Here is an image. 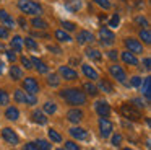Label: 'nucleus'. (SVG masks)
Masks as SVG:
<instances>
[{
    "mask_svg": "<svg viewBox=\"0 0 151 150\" xmlns=\"http://www.w3.org/2000/svg\"><path fill=\"white\" fill-rule=\"evenodd\" d=\"M83 117H85V113L81 109H78V108H73V109L67 111V121L72 124H80L83 121Z\"/></svg>",
    "mask_w": 151,
    "mask_h": 150,
    "instance_id": "obj_10",
    "label": "nucleus"
},
{
    "mask_svg": "<svg viewBox=\"0 0 151 150\" xmlns=\"http://www.w3.org/2000/svg\"><path fill=\"white\" fill-rule=\"evenodd\" d=\"M68 134H70V137H73L75 140H88V139H89L88 130L83 129V127H78V126L70 127V129H68Z\"/></svg>",
    "mask_w": 151,
    "mask_h": 150,
    "instance_id": "obj_12",
    "label": "nucleus"
},
{
    "mask_svg": "<svg viewBox=\"0 0 151 150\" xmlns=\"http://www.w3.org/2000/svg\"><path fill=\"white\" fill-rule=\"evenodd\" d=\"M0 21L4 23V26L7 29H13L15 28V20L12 18L5 10H0Z\"/></svg>",
    "mask_w": 151,
    "mask_h": 150,
    "instance_id": "obj_18",
    "label": "nucleus"
},
{
    "mask_svg": "<svg viewBox=\"0 0 151 150\" xmlns=\"http://www.w3.org/2000/svg\"><path fill=\"white\" fill-rule=\"evenodd\" d=\"M47 85L49 87H52V88H57L60 85V78H59V75L57 74H50L49 77H47Z\"/></svg>",
    "mask_w": 151,
    "mask_h": 150,
    "instance_id": "obj_32",
    "label": "nucleus"
},
{
    "mask_svg": "<svg viewBox=\"0 0 151 150\" xmlns=\"http://www.w3.org/2000/svg\"><path fill=\"white\" fill-rule=\"evenodd\" d=\"M31 25H33L36 29H47V28H49V23H47L46 20H42L41 16H36V18H33Z\"/></svg>",
    "mask_w": 151,
    "mask_h": 150,
    "instance_id": "obj_25",
    "label": "nucleus"
},
{
    "mask_svg": "<svg viewBox=\"0 0 151 150\" xmlns=\"http://www.w3.org/2000/svg\"><path fill=\"white\" fill-rule=\"evenodd\" d=\"M18 25H20V28H23V29L28 28V23H26V20H24L23 16H20V18H18Z\"/></svg>",
    "mask_w": 151,
    "mask_h": 150,
    "instance_id": "obj_52",
    "label": "nucleus"
},
{
    "mask_svg": "<svg viewBox=\"0 0 151 150\" xmlns=\"http://www.w3.org/2000/svg\"><path fill=\"white\" fill-rule=\"evenodd\" d=\"M23 150H39V149L36 147V143H34V142H28V143H24Z\"/></svg>",
    "mask_w": 151,
    "mask_h": 150,
    "instance_id": "obj_49",
    "label": "nucleus"
},
{
    "mask_svg": "<svg viewBox=\"0 0 151 150\" xmlns=\"http://www.w3.org/2000/svg\"><path fill=\"white\" fill-rule=\"evenodd\" d=\"M0 49H2V51H4V49H5V46H4V44H0Z\"/></svg>",
    "mask_w": 151,
    "mask_h": 150,
    "instance_id": "obj_56",
    "label": "nucleus"
},
{
    "mask_svg": "<svg viewBox=\"0 0 151 150\" xmlns=\"http://www.w3.org/2000/svg\"><path fill=\"white\" fill-rule=\"evenodd\" d=\"M137 23L140 26H148V20L145 16H137Z\"/></svg>",
    "mask_w": 151,
    "mask_h": 150,
    "instance_id": "obj_50",
    "label": "nucleus"
},
{
    "mask_svg": "<svg viewBox=\"0 0 151 150\" xmlns=\"http://www.w3.org/2000/svg\"><path fill=\"white\" fill-rule=\"evenodd\" d=\"M47 135H49V140L52 143H60L63 140V137L60 135L55 129H52V127H50V129H47Z\"/></svg>",
    "mask_w": 151,
    "mask_h": 150,
    "instance_id": "obj_23",
    "label": "nucleus"
},
{
    "mask_svg": "<svg viewBox=\"0 0 151 150\" xmlns=\"http://www.w3.org/2000/svg\"><path fill=\"white\" fill-rule=\"evenodd\" d=\"M20 60H21V64H23V67H26L28 70H29V68H33V64H31V60H29L28 57L21 55V57H20Z\"/></svg>",
    "mask_w": 151,
    "mask_h": 150,
    "instance_id": "obj_46",
    "label": "nucleus"
},
{
    "mask_svg": "<svg viewBox=\"0 0 151 150\" xmlns=\"http://www.w3.org/2000/svg\"><path fill=\"white\" fill-rule=\"evenodd\" d=\"M55 150H65V149H55Z\"/></svg>",
    "mask_w": 151,
    "mask_h": 150,
    "instance_id": "obj_58",
    "label": "nucleus"
},
{
    "mask_svg": "<svg viewBox=\"0 0 151 150\" xmlns=\"http://www.w3.org/2000/svg\"><path fill=\"white\" fill-rule=\"evenodd\" d=\"M99 38H101V42L104 46H111V44L115 42V34L109 28H101L99 29Z\"/></svg>",
    "mask_w": 151,
    "mask_h": 150,
    "instance_id": "obj_11",
    "label": "nucleus"
},
{
    "mask_svg": "<svg viewBox=\"0 0 151 150\" xmlns=\"http://www.w3.org/2000/svg\"><path fill=\"white\" fill-rule=\"evenodd\" d=\"M5 54H7V59H8L10 62H15V60H17V54H15L13 51H5Z\"/></svg>",
    "mask_w": 151,
    "mask_h": 150,
    "instance_id": "obj_48",
    "label": "nucleus"
},
{
    "mask_svg": "<svg viewBox=\"0 0 151 150\" xmlns=\"http://www.w3.org/2000/svg\"><path fill=\"white\" fill-rule=\"evenodd\" d=\"M86 55H88L91 60H94V62H99L102 59V55H101V52L98 51V49H86Z\"/></svg>",
    "mask_w": 151,
    "mask_h": 150,
    "instance_id": "obj_30",
    "label": "nucleus"
},
{
    "mask_svg": "<svg viewBox=\"0 0 151 150\" xmlns=\"http://www.w3.org/2000/svg\"><path fill=\"white\" fill-rule=\"evenodd\" d=\"M8 104H10V95L4 88H0V106H8Z\"/></svg>",
    "mask_w": 151,
    "mask_h": 150,
    "instance_id": "obj_33",
    "label": "nucleus"
},
{
    "mask_svg": "<svg viewBox=\"0 0 151 150\" xmlns=\"http://www.w3.org/2000/svg\"><path fill=\"white\" fill-rule=\"evenodd\" d=\"M4 74V62H0V75Z\"/></svg>",
    "mask_w": 151,
    "mask_h": 150,
    "instance_id": "obj_55",
    "label": "nucleus"
},
{
    "mask_svg": "<svg viewBox=\"0 0 151 150\" xmlns=\"http://www.w3.org/2000/svg\"><path fill=\"white\" fill-rule=\"evenodd\" d=\"M122 140H124V135H122L120 132H119V134H114V132H112V134H111V143H112L114 147H119V145L122 143Z\"/></svg>",
    "mask_w": 151,
    "mask_h": 150,
    "instance_id": "obj_35",
    "label": "nucleus"
},
{
    "mask_svg": "<svg viewBox=\"0 0 151 150\" xmlns=\"http://www.w3.org/2000/svg\"><path fill=\"white\" fill-rule=\"evenodd\" d=\"M34 143H36V147L39 150H52V143H50L49 140H46V139H37Z\"/></svg>",
    "mask_w": 151,
    "mask_h": 150,
    "instance_id": "obj_31",
    "label": "nucleus"
},
{
    "mask_svg": "<svg viewBox=\"0 0 151 150\" xmlns=\"http://www.w3.org/2000/svg\"><path fill=\"white\" fill-rule=\"evenodd\" d=\"M13 100H15V103L23 104V103H24V91H23V90H15Z\"/></svg>",
    "mask_w": 151,
    "mask_h": 150,
    "instance_id": "obj_37",
    "label": "nucleus"
},
{
    "mask_svg": "<svg viewBox=\"0 0 151 150\" xmlns=\"http://www.w3.org/2000/svg\"><path fill=\"white\" fill-rule=\"evenodd\" d=\"M125 47L132 54H143V44L135 38H127L125 39Z\"/></svg>",
    "mask_w": 151,
    "mask_h": 150,
    "instance_id": "obj_8",
    "label": "nucleus"
},
{
    "mask_svg": "<svg viewBox=\"0 0 151 150\" xmlns=\"http://www.w3.org/2000/svg\"><path fill=\"white\" fill-rule=\"evenodd\" d=\"M49 51H52L54 54H60V52H62V51H60V47H57V46H52V44L49 46Z\"/></svg>",
    "mask_w": 151,
    "mask_h": 150,
    "instance_id": "obj_54",
    "label": "nucleus"
},
{
    "mask_svg": "<svg viewBox=\"0 0 151 150\" xmlns=\"http://www.w3.org/2000/svg\"><path fill=\"white\" fill-rule=\"evenodd\" d=\"M5 117H7L8 121H12V122H17V121L20 119V109H18L17 106H7V109H5Z\"/></svg>",
    "mask_w": 151,
    "mask_h": 150,
    "instance_id": "obj_17",
    "label": "nucleus"
},
{
    "mask_svg": "<svg viewBox=\"0 0 151 150\" xmlns=\"http://www.w3.org/2000/svg\"><path fill=\"white\" fill-rule=\"evenodd\" d=\"M94 3H96V5H99L102 10H109V8L112 7L109 0H94Z\"/></svg>",
    "mask_w": 151,
    "mask_h": 150,
    "instance_id": "obj_41",
    "label": "nucleus"
},
{
    "mask_svg": "<svg viewBox=\"0 0 151 150\" xmlns=\"http://www.w3.org/2000/svg\"><path fill=\"white\" fill-rule=\"evenodd\" d=\"M76 41H78V44H88V42H93V41H94V36H93L91 31L81 29V31L76 34Z\"/></svg>",
    "mask_w": 151,
    "mask_h": 150,
    "instance_id": "obj_15",
    "label": "nucleus"
},
{
    "mask_svg": "<svg viewBox=\"0 0 151 150\" xmlns=\"http://www.w3.org/2000/svg\"><path fill=\"white\" fill-rule=\"evenodd\" d=\"M10 77L13 78L15 82H17V80H21V78H23V70H21L18 65H12V68H10Z\"/></svg>",
    "mask_w": 151,
    "mask_h": 150,
    "instance_id": "obj_27",
    "label": "nucleus"
},
{
    "mask_svg": "<svg viewBox=\"0 0 151 150\" xmlns=\"http://www.w3.org/2000/svg\"><path fill=\"white\" fill-rule=\"evenodd\" d=\"M83 90H85V95H89V96H98V93H99L98 87L94 83H91V82L83 85Z\"/></svg>",
    "mask_w": 151,
    "mask_h": 150,
    "instance_id": "obj_22",
    "label": "nucleus"
},
{
    "mask_svg": "<svg viewBox=\"0 0 151 150\" xmlns=\"http://www.w3.org/2000/svg\"><path fill=\"white\" fill-rule=\"evenodd\" d=\"M98 90L104 91V93H114V87L109 83L107 80H99V85H98Z\"/></svg>",
    "mask_w": 151,
    "mask_h": 150,
    "instance_id": "obj_28",
    "label": "nucleus"
},
{
    "mask_svg": "<svg viewBox=\"0 0 151 150\" xmlns=\"http://www.w3.org/2000/svg\"><path fill=\"white\" fill-rule=\"evenodd\" d=\"M65 150H81V147L75 140H65Z\"/></svg>",
    "mask_w": 151,
    "mask_h": 150,
    "instance_id": "obj_39",
    "label": "nucleus"
},
{
    "mask_svg": "<svg viewBox=\"0 0 151 150\" xmlns=\"http://www.w3.org/2000/svg\"><path fill=\"white\" fill-rule=\"evenodd\" d=\"M24 104H28V106H36L37 104L36 95H31V93H26V91H24Z\"/></svg>",
    "mask_w": 151,
    "mask_h": 150,
    "instance_id": "obj_34",
    "label": "nucleus"
},
{
    "mask_svg": "<svg viewBox=\"0 0 151 150\" xmlns=\"http://www.w3.org/2000/svg\"><path fill=\"white\" fill-rule=\"evenodd\" d=\"M62 26H63V29H67V31H75L76 29V25L73 21H65V20H63Z\"/></svg>",
    "mask_w": 151,
    "mask_h": 150,
    "instance_id": "obj_42",
    "label": "nucleus"
},
{
    "mask_svg": "<svg viewBox=\"0 0 151 150\" xmlns=\"http://www.w3.org/2000/svg\"><path fill=\"white\" fill-rule=\"evenodd\" d=\"M109 74H111L112 78H115L119 83H127V74H125V70L120 65H117V64L109 65Z\"/></svg>",
    "mask_w": 151,
    "mask_h": 150,
    "instance_id": "obj_6",
    "label": "nucleus"
},
{
    "mask_svg": "<svg viewBox=\"0 0 151 150\" xmlns=\"http://www.w3.org/2000/svg\"><path fill=\"white\" fill-rule=\"evenodd\" d=\"M23 46H26V47L31 49V51H36L37 49V42L34 41L33 38H24L23 39Z\"/></svg>",
    "mask_w": 151,
    "mask_h": 150,
    "instance_id": "obj_36",
    "label": "nucleus"
},
{
    "mask_svg": "<svg viewBox=\"0 0 151 150\" xmlns=\"http://www.w3.org/2000/svg\"><path fill=\"white\" fill-rule=\"evenodd\" d=\"M98 126H99V132H101L102 139H109L111 134L114 132V124L109 121V117H99Z\"/></svg>",
    "mask_w": 151,
    "mask_h": 150,
    "instance_id": "obj_4",
    "label": "nucleus"
},
{
    "mask_svg": "<svg viewBox=\"0 0 151 150\" xmlns=\"http://www.w3.org/2000/svg\"><path fill=\"white\" fill-rule=\"evenodd\" d=\"M10 46L13 51L21 52V49H23V38L21 36H13V39L10 41Z\"/></svg>",
    "mask_w": 151,
    "mask_h": 150,
    "instance_id": "obj_24",
    "label": "nucleus"
},
{
    "mask_svg": "<svg viewBox=\"0 0 151 150\" xmlns=\"http://www.w3.org/2000/svg\"><path fill=\"white\" fill-rule=\"evenodd\" d=\"M140 90H141V95L145 96L146 103L150 104V98H151V78L150 77H145L140 83Z\"/></svg>",
    "mask_w": 151,
    "mask_h": 150,
    "instance_id": "obj_14",
    "label": "nucleus"
},
{
    "mask_svg": "<svg viewBox=\"0 0 151 150\" xmlns=\"http://www.w3.org/2000/svg\"><path fill=\"white\" fill-rule=\"evenodd\" d=\"M2 139H4L5 143H8V145H12V147L20 143V135H18L12 127H4V129H2Z\"/></svg>",
    "mask_w": 151,
    "mask_h": 150,
    "instance_id": "obj_5",
    "label": "nucleus"
},
{
    "mask_svg": "<svg viewBox=\"0 0 151 150\" xmlns=\"http://www.w3.org/2000/svg\"><path fill=\"white\" fill-rule=\"evenodd\" d=\"M107 57L111 59V60H117V51H115V49H111V51L107 52Z\"/></svg>",
    "mask_w": 151,
    "mask_h": 150,
    "instance_id": "obj_51",
    "label": "nucleus"
},
{
    "mask_svg": "<svg viewBox=\"0 0 151 150\" xmlns=\"http://www.w3.org/2000/svg\"><path fill=\"white\" fill-rule=\"evenodd\" d=\"M141 80H143V78H141V77H138V75H135V77H132V80H130V87H133V88L140 87Z\"/></svg>",
    "mask_w": 151,
    "mask_h": 150,
    "instance_id": "obj_45",
    "label": "nucleus"
},
{
    "mask_svg": "<svg viewBox=\"0 0 151 150\" xmlns=\"http://www.w3.org/2000/svg\"><path fill=\"white\" fill-rule=\"evenodd\" d=\"M55 39H57V41H60V42H70V41H72V36H70L68 33L62 31V29H57V31H55Z\"/></svg>",
    "mask_w": 151,
    "mask_h": 150,
    "instance_id": "obj_29",
    "label": "nucleus"
},
{
    "mask_svg": "<svg viewBox=\"0 0 151 150\" xmlns=\"http://www.w3.org/2000/svg\"><path fill=\"white\" fill-rule=\"evenodd\" d=\"M140 38L143 39V42H146V44H150L151 42V33H150V29H141L140 31Z\"/></svg>",
    "mask_w": 151,
    "mask_h": 150,
    "instance_id": "obj_38",
    "label": "nucleus"
},
{
    "mask_svg": "<svg viewBox=\"0 0 151 150\" xmlns=\"http://www.w3.org/2000/svg\"><path fill=\"white\" fill-rule=\"evenodd\" d=\"M29 60H31V64H33V67L36 68V70L39 72V74H47V72H49V67H47L46 62H42L41 59H37V57H31Z\"/></svg>",
    "mask_w": 151,
    "mask_h": 150,
    "instance_id": "obj_19",
    "label": "nucleus"
},
{
    "mask_svg": "<svg viewBox=\"0 0 151 150\" xmlns=\"http://www.w3.org/2000/svg\"><path fill=\"white\" fill-rule=\"evenodd\" d=\"M124 150H133V149H130V147H125V149Z\"/></svg>",
    "mask_w": 151,
    "mask_h": 150,
    "instance_id": "obj_57",
    "label": "nucleus"
},
{
    "mask_svg": "<svg viewBox=\"0 0 151 150\" xmlns=\"http://www.w3.org/2000/svg\"><path fill=\"white\" fill-rule=\"evenodd\" d=\"M122 2H127V0H122Z\"/></svg>",
    "mask_w": 151,
    "mask_h": 150,
    "instance_id": "obj_59",
    "label": "nucleus"
},
{
    "mask_svg": "<svg viewBox=\"0 0 151 150\" xmlns=\"http://www.w3.org/2000/svg\"><path fill=\"white\" fill-rule=\"evenodd\" d=\"M151 60H150V57H145L143 59V65H145V68H146V70H150V68H151Z\"/></svg>",
    "mask_w": 151,
    "mask_h": 150,
    "instance_id": "obj_53",
    "label": "nucleus"
},
{
    "mask_svg": "<svg viewBox=\"0 0 151 150\" xmlns=\"http://www.w3.org/2000/svg\"><path fill=\"white\" fill-rule=\"evenodd\" d=\"M81 70H83V74H85V77L89 78V80H98V78H99V74L91 67V65H88V64H83L81 65Z\"/></svg>",
    "mask_w": 151,
    "mask_h": 150,
    "instance_id": "obj_20",
    "label": "nucleus"
},
{
    "mask_svg": "<svg viewBox=\"0 0 151 150\" xmlns=\"http://www.w3.org/2000/svg\"><path fill=\"white\" fill-rule=\"evenodd\" d=\"M80 7H81V2H80V0H70L68 2V8L73 10V12H75V10H80Z\"/></svg>",
    "mask_w": 151,
    "mask_h": 150,
    "instance_id": "obj_44",
    "label": "nucleus"
},
{
    "mask_svg": "<svg viewBox=\"0 0 151 150\" xmlns=\"http://www.w3.org/2000/svg\"><path fill=\"white\" fill-rule=\"evenodd\" d=\"M18 8L26 15H41L42 13V7L33 0H18Z\"/></svg>",
    "mask_w": 151,
    "mask_h": 150,
    "instance_id": "obj_2",
    "label": "nucleus"
},
{
    "mask_svg": "<svg viewBox=\"0 0 151 150\" xmlns=\"http://www.w3.org/2000/svg\"><path fill=\"white\" fill-rule=\"evenodd\" d=\"M94 111L98 113L99 117H109L111 116V106L106 100H98L94 103Z\"/></svg>",
    "mask_w": 151,
    "mask_h": 150,
    "instance_id": "obj_9",
    "label": "nucleus"
},
{
    "mask_svg": "<svg viewBox=\"0 0 151 150\" xmlns=\"http://www.w3.org/2000/svg\"><path fill=\"white\" fill-rule=\"evenodd\" d=\"M132 103H133V106L138 108V109H143V108L148 106V103H146V101H143L141 98H135V100H132Z\"/></svg>",
    "mask_w": 151,
    "mask_h": 150,
    "instance_id": "obj_40",
    "label": "nucleus"
},
{
    "mask_svg": "<svg viewBox=\"0 0 151 150\" xmlns=\"http://www.w3.org/2000/svg\"><path fill=\"white\" fill-rule=\"evenodd\" d=\"M59 95L67 104H70L73 108L83 106V104H86V100H88L85 91H81L80 88H65V90H60Z\"/></svg>",
    "mask_w": 151,
    "mask_h": 150,
    "instance_id": "obj_1",
    "label": "nucleus"
},
{
    "mask_svg": "<svg viewBox=\"0 0 151 150\" xmlns=\"http://www.w3.org/2000/svg\"><path fill=\"white\" fill-rule=\"evenodd\" d=\"M42 113L44 114H55L57 113V104L54 101H46L42 104Z\"/></svg>",
    "mask_w": 151,
    "mask_h": 150,
    "instance_id": "obj_26",
    "label": "nucleus"
},
{
    "mask_svg": "<svg viewBox=\"0 0 151 150\" xmlns=\"http://www.w3.org/2000/svg\"><path fill=\"white\" fill-rule=\"evenodd\" d=\"M59 75L62 78H65V80H68V82L76 80V78H78L76 70H73V68L68 67V65H60V67H59Z\"/></svg>",
    "mask_w": 151,
    "mask_h": 150,
    "instance_id": "obj_13",
    "label": "nucleus"
},
{
    "mask_svg": "<svg viewBox=\"0 0 151 150\" xmlns=\"http://www.w3.org/2000/svg\"><path fill=\"white\" fill-rule=\"evenodd\" d=\"M47 114H44L42 111L39 109H34L33 113H31V121H33L34 124H39V126H46L47 124Z\"/></svg>",
    "mask_w": 151,
    "mask_h": 150,
    "instance_id": "obj_16",
    "label": "nucleus"
},
{
    "mask_svg": "<svg viewBox=\"0 0 151 150\" xmlns=\"http://www.w3.org/2000/svg\"><path fill=\"white\" fill-rule=\"evenodd\" d=\"M8 36H10L8 29L5 26H0V39H8Z\"/></svg>",
    "mask_w": 151,
    "mask_h": 150,
    "instance_id": "obj_47",
    "label": "nucleus"
},
{
    "mask_svg": "<svg viewBox=\"0 0 151 150\" xmlns=\"http://www.w3.org/2000/svg\"><path fill=\"white\" fill-rule=\"evenodd\" d=\"M119 23H120V16H119V13H115L111 18V21H109V26H111V28H117Z\"/></svg>",
    "mask_w": 151,
    "mask_h": 150,
    "instance_id": "obj_43",
    "label": "nucleus"
},
{
    "mask_svg": "<svg viewBox=\"0 0 151 150\" xmlns=\"http://www.w3.org/2000/svg\"><path fill=\"white\" fill-rule=\"evenodd\" d=\"M120 113L125 119H130V121H140L141 119V111L138 108H135L133 104L130 103H124L120 106Z\"/></svg>",
    "mask_w": 151,
    "mask_h": 150,
    "instance_id": "obj_3",
    "label": "nucleus"
},
{
    "mask_svg": "<svg viewBox=\"0 0 151 150\" xmlns=\"http://www.w3.org/2000/svg\"><path fill=\"white\" fill-rule=\"evenodd\" d=\"M122 60L125 62V64H128V65H138V59L135 57V54H132V52H128V51H124L122 52Z\"/></svg>",
    "mask_w": 151,
    "mask_h": 150,
    "instance_id": "obj_21",
    "label": "nucleus"
},
{
    "mask_svg": "<svg viewBox=\"0 0 151 150\" xmlns=\"http://www.w3.org/2000/svg\"><path fill=\"white\" fill-rule=\"evenodd\" d=\"M23 90L26 91V93L37 95V93H39V83H37L36 78L26 77V78H23Z\"/></svg>",
    "mask_w": 151,
    "mask_h": 150,
    "instance_id": "obj_7",
    "label": "nucleus"
}]
</instances>
